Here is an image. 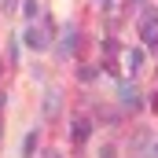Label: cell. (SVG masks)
<instances>
[{
    "label": "cell",
    "mask_w": 158,
    "mask_h": 158,
    "mask_svg": "<svg viewBox=\"0 0 158 158\" xmlns=\"http://www.w3.org/2000/svg\"><path fill=\"white\" fill-rule=\"evenodd\" d=\"M30 22H33V26L26 30V44H30V48H37V52H44V48L52 44V33H55V26H52V19H48L44 11H40L37 19H30Z\"/></svg>",
    "instance_id": "6da1fadb"
},
{
    "label": "cell",
    "mask_w": 158,
    "mask_h": 158,
    "mask_svg": "<svg viewBox=\"0 0 158 158\" xmlns=\"http://www.w3.org/2000/svg\"><path fill=\"white\" fill-rule=\"evenodd\" d=\"M118 99H121V107H125V110H140V103H143V99H140V88H136L132 81H121Z\"/></svg>",
    "instance_id": "7a4b0ae2"
},
{
    "label": "cell",
    "mask_w": 158,
    "mask_h": 158,
    "mask_svg": "<svg viewBox=\"0 0 158 158\" xmlns=\"http://www.w3.org/2000/svg\"><path fill=\"white\" fill-rule=\"evenodd\" d=\"M74 48H77V30L70 26V30L63 33V40H59V55H74Z\"/></svg>",
    "instance_id": "3957f363"
},
{
    "label": "cell",
    "mask_w": 158,
    "mask_h": 158,
    "mask_svg": "<svg viewBox=\"0 0 158 158\" xmlns=\"http://www.w3.org/2000/svg\"><path fill=\"white\" fill-rule=\"evenodd\" d=\"M88 132H92V121H88V118H77V121H74V140H77V143L88 140Z\"/></svg>",
    "instance_id": "277c9868"
},
{
    "label": "cell",
    "mask_w": 158,
    "mask_h": 158,
    "mask_svg": "<svg viewBox=\"0 0 158 158\" xmlns=\"http://www.w3.org/2000/svg\"><path fill=\"white\" fill-rule=\"evenodd\" d=\"M44 114H48V118H52V114H59V92H55V88L44 96Z\"/></svg>",
    "instance_id": "5b68a950"
},
{
    "label": "cell",
    "mask_w": 158,
    "mask_h": 158,
    "mask_svg": "<svg viewBox=\"0 0 158 158\" xmlns=\"http://www.w3.org/2000/svg\"><path fill=\"white\" fill-rule=\"evenodd\" d=\"M129 70H132V74H136V70H143V52H140V48H132V52H129Z\"/></svg>",
    "instance_id": "8992f818"
},
{
    "label": "cell",
    "mask_w": 158,
    "mask_h": 158,
    "mask_svg": "<svg viewBox=\"0 0 158 158\" xmlns=\"http://www.w3.org/2000/svg\"><path fill=\"white\" fill-rule=\"evenodd\" d=\"M40 7H44L40 0H26V19H37V15H40Z\"/></svg>",
    "instance_id": "52a82bcc"
},
{
    "label": "cell",
    "mask_w": 158,
    "mask_h": 158,
    "mask_svg": "<svg viewBox=\"0 0 158 158\" xmlns=\"http://www.w3.org/2000/svg\"><path fill=\"white\" fill-rule=\"evenodd\" d=\"M33 147H37V132H30V136H26V140H22V151H26V155H30V151H33Z\"/></svg>",
    "instance_id": "ba28073f"
},
{
    "label": "cell",
    "mask_w": 158,
    "mask_h": 158,
    "mask_svg": "<svg viewBox=\"0 0 158 158\" xmlns=\"http://www.w3.org/2000/svg\"><path fill=\"white\" fill-rule=\"evenodd\" d=\"M15 4H19V0H4V7H7V11H11V7H15Z\"/></svg>",
    "instance_id": "9c48e42d"
},
{
    "label": "cell",
    "mask_w": 158,
    "mask_h": 158,
    "mask_svg": "<svg viewBox=\"0 0 158 158\" xmlns=\"http://www.w3.org/2000/svg\"><path fill=\"white\" fill-rule=\"evenodd\" d=\"M151 107H155V114H158V92H155V99H151Z\"/></svg>",
    "instance_id": "30bf717a"
},
{
    "label": "cell",
    "mask_w": 158,
    "mask_h": 158,
    "mask_svg": "<svg viewBox=\"0 0 158 158\" xmlns=\"http://www.w3.org/2000/svg\"><path fill=\"white\" fill-rule=\"evenodd\" d=\"M155 155H158V143H155Z\"/></svg>",
    "instance_id": "8fae6325"
},
{
    "label": "cell",
    "mask_w": 158,
    "mask_h": 158,
    "mask_svg": "<svg viewBox=\"0 0 158 158\" xmlns=\"http://www.w3.org/2000/svg\"><path fill=\"white\" fill-rule=\"evenodd\" d=\"M103 4H107V0H103Z\"/></svg>",
    "instance_id": "7c38bea8"
}]
</instances>
